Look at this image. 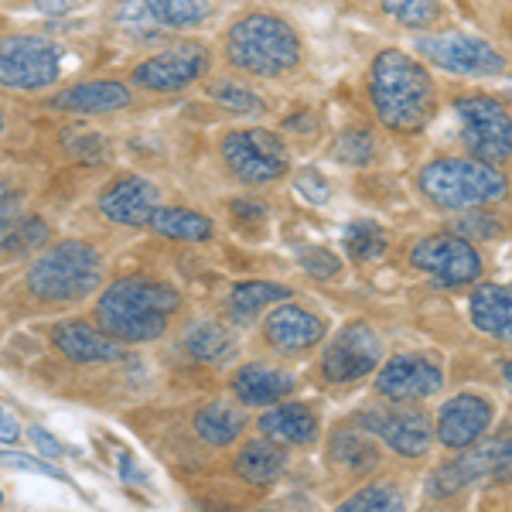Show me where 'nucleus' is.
<instances>
[{"instance_id":"nucleus-31","label":"nucleus","mask_w":512,"mask_h":512,"mask_svg":"<svg viewBox=\"0 0 512 512\" xmlns=\"http://www.w3.org/2000/svg\"><path fill=\"white\" fill-rule=\"evenodd\" d=\"M472 485H478L475 461H472V451L461 448V454L441 461V465L431 472V482H427V499H454V495L472 489Z\"/></svg>"},{"instance_id":"nucleus-4","label":"nucleus","mask_w":512,"mask_h":512,"mask_svg":"<svg viewBox=\"0 0 512 512\" xmlns=\"http://www.w3.org/2000/svg\"><path fill=\"white\" fill-rule=\"evenodd\" d=\"M417 188L434 209L472 212L502 202L509 195V178L499 164L478 161L472 154H448L417 171Z\"/></svg>"},{"instance_id":"nucleus-44","label":"nucleus","mask_w":512,"mask_h":512,"mask_svg":"<svg viewBox=\"0 0 512 512\" xmlns=\"http://www.w3.org/2000/svg\"><path fill=\"white\" fill-rule=\"evenodd\" d=\"M89 0H35V7L41 14H48V18H65V14L79 11V7H86Z\"/></svg>"},{"instance_id":"nucleus-9","label":"nucleus","mask_w":512,"mask_h":512,"mask_svg":"<svg viewBox=\"0 0 512 512\" xmlns=\"http://www.w3.org/2000/svg\"><path fill=\"white\" fill-rule=\"evenodd\" d=\"M62 76V48L41 35L0 38V89L41 93Z\"/></svg>"},{"instance_id":"nucleus-26","label":"nucleus","mask_w":512,"mask_h":512,"mask_svg":"<svg viewBox=\"0 0 512 512\" xmlns=\"http://www.w3.org/2000/svg\"><path fill=\"white\" fill-rule=\"evenodd\" d=\"M294 291L287 284H274V280H246V284H236L229 291L226 311L236 325H253L263 311H270L274 304L287 301Z\"/></svg>"},{"instance_id":"nucleus-37","label":"nucleus","mask_w":512,"mask_h":512,"mask_svg":"<svg viewBox=\"0 0 512 512\" xmlns=\"http://www.w3.org/2000/svg\"><path fill=\"white\" fill-rule=\"evenodd\" d=\"M301 267L315 280H332L342 274V260H338L332 250H325V246H308V250H301Z\"/></svg>"},{"instance_id":"nucleus-46","label":"nucleus","mask_w":512,"mask_h":512,"mask_svg":"<svg viewBox=\"0 0 512 512\" xmlns=\"http://www.w3.org/2000/svg\"><path fill=\"white\" fill-rule=\"evenodd\" d=\"M120 475H123V482H130V485L140 482V472H137V465H134L130 454H120Z\"/></svg>"},{"instance_id":"nucleus-30","label":"nucleus","mask_w":512,"mask_h":512,"mask_svg":"<svg viewBox=\"0 0 512 512\" xmlns=\"http://www.w3.org/2000/svg\"><path fill=\"white\" fill-rule=\"evenodd\" d=\"M468 451H472L478 482L512 485V434L482 437V441L472 444Z\"/></svg>"},{"instance_id":"nucleus-21","label":"nucleus","mask_w":512,"mask_h":512,"mask_svg":"<svg viewBox=\"0 0 512 512\" xmlns=\"http://www.w3.org/2000/svg\"><path fill=\"white\" fill-rule=\"evenodd\" d=\"M297 379L280 366H267V362H250L233 376V393L243 407H270L294 393Z\"/></svg>"},{"instance_id":"nucleus-45","label":"nucleus","mask_w":512,"mask_h":512,"mask_svg":"<svg viewBox=\"0 0 512 512\" xmlns=\"http://www.w3.org/2000/svg\"><path fill=\"white\" fill-rule=\"evenodd\" d=\"M21 437V427L18 420H14L11 414H7L4 407H0V444H14Z\"/></svg>"},{"instance_id":"nucleus-40","label":"nucleus","mask_w":512,"mask_h":512,"mask_svg":"<svg viewBox=\"0 0 512 512\" xmlns=\"http://www.w3.org/2000/svg\"><path fill=\"white\" fill-rule=\"evenodd\" d=\"M18 216H21V195L14 188L0 185V250H4L11 229L18 226Z\"/></svg>"},{"instance_id":"nucleus-51","label":"nucleus","mask_w":512,"mask_h":512,"mask_svg":"<svg viewBox=\"0 0 512 512\" xmlns=\"http://www.w3.org/2000/svg\"><path fill=\"white\" fill-rule=\"evenodd\" d=\"M0 502H4V495H0Z\"/></svg>"},{"instance_id":"nucleus-41","label":"nucleus","mask_w":512,"mask_h":512,"mask_svg":"<svg viewBox=\"0 0 512 512\" xmlns=\"http://www.w3.org/2000/svg\"><path fill=\"white\" fill-rule=\"evenodd\" d=\"M0 465L18 468V472H35V475H48V478H59V482H69L62 472H55V465H45V461L31 458V454H21V451H0Z\"/></svg>"},{"instance_id":"nucleus-5","label":"nucleus","mask_w":512,"mask_h":512,"mask_svg":"<svg viewBox=\"0 0 512 512\" xmlns=\"http://www.w3.org/2000/svg\"><path fill=\"white\" fill-rule=\"evenodd\" d=\"M24 284L48 304L82 301L103 287V256L86 239H62L31 263Z\"/></svg>"},{"instance_id":"nucleus-22","label":"nucleus","mask_w":512,"mask_h":512,"mask_svg":"<svg viewBox=\"0 0 512 512\" xmlns=\"http://www.w3.org/2000/svg\"><path fill=\"white\" fill-rule=\"evenodd\" d=\"M468 318L482 335L512 345V284H478L468 297Z\"/></svg>"},{"instance_id":"nucleus-39","label":"nucleus","mask_w":512,"mask_h":512,"mask_svg":"<svg viewBox=\"0 0 512 512\" xmlns=\"http://www.w3.org/2000/svg\"><path fill=\"white\" fill-rule=\"evenodd\" d=\"M294 188H297V195L301 198H308L311 205H325L328 198H332V185L325 181V175L315 168H301L294 175Z\"/></svg>"},{"instance_id":"nucleus-17","label":"nucleus","mask_w":512,"mask_h":512,"mask_svg":"<svg viewBox=\"0 0 512 512\" xmlns=\"http://www.w3.org/2000/svg\"><path fill=\"white\" fill-rule=\"evenodd\" d=\"M130 103H134V93H130L127 82L89 79V82H76L69 89H59V93L48 99V110L79 113V117H103V113L127 110Z\"/></svg>"},{"instance_id":"nucleus-50","label":"nucleus","mask_w":512,"mask_h":512,"mask_svg":"<svg viewBox=\"0 0 512 512\" xmlns=\"http://www.w3.org/2000/svg\"><path fill=\"white\" fill-rule=\"evenodd\" d=\"M509 48H512V31H509Z\"/></svg>"},{"instance_id":"nucleus-23","label":"nucleus","mask_w":512,"mask_h":512,"mask_svg":"<svg viewBox=\"0 0 512 512\" xmlns=\"http://www.w3.org/2000/svg\"><path fill=\"white\" fill-rule=\"evenodd\" d=\"M233 472L236 478H243V482H250V485H274L277 478L287 472L284 444L270 441V437L246 441L233 458Z\"/></svg>"},{"instance_id":"nucleus-1","label":"nucleus","mask_w":512,"mask_h":512,"mask_svg":"<svg viewBox=\"0 0 512 512\" xmlns=\"http://www.w3.org/2000/svg\"><path fill=\"white\" fill-rule=\"evenodd\" d=\"M366 93L376 120L390 134H420L437 113L431 69L403 48H383L369 62Z\"/></svg>"},{"instance_id":"nucleus-38","label":"nucleus","mask_w":512,"mask_h":512,"mask_svg":"<svg viewBox=\"0 0 512 512\" xmlns=\"http://www.w3.org/2000/svg\"><path fill=\"white\" fill-rule=\"evenodd\" d=\"M48 239V226L41 219H28L24 226H14L11 236H7L4 250L11 253H21V250H38L41 243Z\"/></svg>"},{"instance_id":"nucleus-6","label":"nucleus","mask_w":512,"mask_h":512,"mask_svg":"<svg viewBox=\"0 0 512 512\" xmlns=\"http://www.w3.org/2000/svg\"><path fill=\"white\" fill-rule=\"evenodd\" d=\"M414 52L424 65H434L437 72H448L458 79H495L509 69L506 52L492 41L468 35V31H437V35H420Z\"/></svg>"},{"instance_id":"nucleus-18","label":"nucleus","mask_w":512,"mask_h":512,"mask_svg":"<svg viewBox=\"0 0 512 512\" xmlns=\"http://www.w3.org/2000/svg\"><path fill=\"white\" fill-rule=\"evenodd\" d=\"M158 205V188L140 175H123L99 195V212L117 226H147Z\"/></svg>"},{"instance_id":"nucleus-48","label":"nucleus","mask_w":512,"mask_h":512,"mask_svg":"<svg viewBox=\"0 0 512 512\" xmlns=\"http://www.w3.org/2000/svg\"><path fill=\"white\" fill-rule=\"evenodd\" d=\"M0 134H4V117H0Z\"/></svg>"},{"instance_id":"nucleus-20","label":"nucleus","mask_w":512,"mask_h":512,"mask_svg":"<svg viewBox=\"0 0 512 512\" xmlns=\"http://www.w3.org/2000/svg\"><path fill=\"white\" fill-rule=\"evenodd\" d=\"M52 342L65 359L76 366H89V362H117L120 345L103 328H93L86 321H62L52 332Z\"/></svg>"},{"instance_id":"nucleus-19","label":"nucleus","mask_w":512,"mask_h":512,"mask_svg":"<svg viewBox=\"0 0 512 512\" xmlns=\"http://www.w3.org/2000/svg\"><path fill=\"white\" fill-rule=\"evenodd\" d=\"M256 427H260L263 437L284 444V448H308V444H315L321 424H318V414L308 407V403L280 400L263 410V417L256 420Z\"/></svg>"},{"instance_id":"nucleus-7","label":"nucleus","mask_w":512,"mask_h":512,"mask_svg":"<svg viewBox=\"0 0 512 512\" xmlns=\"http://www.w3.org/2000/svg\"><path fill=\"white\" fill-rule=\"evenodd\" d=\"M454 113L461 120V140L465 151L478 161L506 164L512 161V113L499 96L492 93H458Z\"/></svg>"},{"instance_id":"nucleus-3","label":"nucleus","mask_w":512,"mask_h":512,"mask_svg":"<svg viewBox=\"0 0 512 512\" xmlns=\"http://www.w3.org/2000/svg\"><path fill=\"white\" fill-rule=\"evenodd\" d=\"M226 59L236 72L256 79H277L294 72L304 59V41L280 14L250 11L226 31Z\"/></svg>"},{"instance_id":"nucleus-14","label":"nucleus","mask_w":512,"mask_h":512,"mask_svg":"<svg viewBox=\"0 0 512 512\" xmlns=\"http://www.w3.org/2000/svg\"><path fill=\"white\" fill-rule=\"evenodd\" d=\"M444 390V366L427 352H396L376 369V393L390 403H420Z\"/></svg>"},{"instance_id":"nucleus-36","label":"nucleus","mask_w":512,"mask_h":512,"mask_svg":"<svg viewBox=\"0 0 512 512\" xmlns=\"http://www.w3.org/2000/svg\"><path fill=\"white\" fill-rule=\"evenodd\" d=\"M345 512H383V509H403V495L396 485L390 482H373L366 485V489L352 492L349 499L342 502Z\"/></svg>"},{"instance_id":"nucleus-47","label":"nucleus","mask_w":512,"mask_h":512,"mask_svg":"<svg viewBox=\"0 0 512 512\" xmlns=\"http://www.w3.org/2000/svg\"><path fill=\"white\" fill-rule=\"evenodd\" d=\"M502 376H506V383L512 386V355H509L506 362H502Z\"/></svg>"},{"instance_id":"nucleus-33","label":"nucleus","mask_w":512,"mask_h":512,"mask_svg":"<svg viewBox=\"0 0 512 512\" xmlns=\"http://www.w3.org/2000/svg\"><path fill=\"white\" fill-rule=\"evenodd\" d=\"M386 18H393L400 28L410 31H427L444 18L441 0H379Z\"/></svg>"},{"instance_id":"nucleus-10","label":"nucleus","mask_w":512,"mask_h":512,"mask_svg":"<svg viewBox=\"0 0 512 512\" xmlns=\"http://www.w3.org/2000/svg\"><path fill=\"white\" fill-rule=\"evenodd\" d=\"M379 362H383V335L366 321H349L325 345L318 373L328 386H352L373 376Z\"/></svg>"},{"instance_id":"nucleus-49","label":"nucleus","mask_w":512,"mask_h":512,"mask_svg":"<svg viewBox=\"0 0 512 512\" xmlns=\"http://www.w3.org/2000/svg\"><path fill=\"white\" fill-rule=\"evenodd\" d=\"M509 99H512V82H509Z\"/></svg>"},{"instance_id":"nucleus-35","label":"nucleus","mask_w":512,"mask_h":512,"mask_svg":"<svg viewBox=\"0 0 512 512\" xmlns=\"http://www.w3.org/2000/svg\"><path fill=\"white\" fill-rule=\"evenodd\" d=\"M209 96L216 99L219 106H226L229 113H236V117H263V99L253 93L250 86H243V82L236 79H222V82H212Z\"/></svg>"},{"instance_id":"nucleus-2","label":"nucleus","mask_w":512,"mask_h":512,"mask_svg":"<svg viewBox=\"0 0 512 512\" xmlns=\"http://www.w3.org/2000/svg\"><path fill=\"white\" fill-rule=\"evenodd\" d=\"M178 308L181 297L175 287L151 277H120L99 294L96 321L117 342H154L168 332V321Z\"/></svg>"},{"instance_id":"nucleus-11","label":"nucleus","mask_w":512,"mask_h":512,"mask_svg":"<svg viewBox=\"0 0 512 512\" xmlns=\"http://www.w3.org/2000/svg\"><path fill=\"white\" fill-rule=\"evenodd\" d=\"M355 427H362L366 434H373L376 441H383L396 458L420 461L427 458L434 448V420L420 407L410 403H390L386 407H369L355 417Z\"/></svg>"},{"instance_id":"nucleus-16","label":"nucleus","mask_w":512,"mask_h":512,"mask_svg":"<svg viewBox=\"0 0 512 512\" xmlns=\"http://www.w3.org/2000/svg\"><path fill=\"white\" fill-rule=\"evenodd\" d=\"M325 332H328L325 321H321L315 311L301 308V304H291V297L274 304V308L267 311V318H263V335H267V342L284 355L311 352L315 345L325 342Z\"/></svg>"},{"instance_id":"nucleus-42","label":"nucleus","mask_w":512,"mask_h":512,"mask_svg":"<svg viewBox=\"0 0 512 512\" xmlns=\"http://www.w3.org/2000/svg\"><path fill=\"white\" fill-rule=\"evenodd\" d=\"M461 236L492 239V236H499V222L489 216H465V222H461Z\"/></svg>"},{"instance_id":"nucleus-15","label":"nucleus","mask_w":512,"mask_h":512,"mask_svg":"<svg viewBox=\"0 0 512 512\" xmlns=\"http://www.w3.org/2000/svg\"><path fill=\"white\" fill-rule=\"evenodd\" d=\"M495 403L482 393H454L434 417V441L448 451L472 448L492 431Z\"/></svg>"},{"instance_id":"nucleus-12","label":"nucleus","mask_w":512,"mask_h":512,"mask_svg":"<svg viewBox=\"0 0 512 512\" xmlns=\"http://www.w3.org/2000/svg\"><path fill=\"white\" fill-rule=\"evenodd\" d=\"M212 69V52L202 41L181 38L171 41L168 48L147 55L144 62L134 65L130 82L144 93H181V89L195 86Z\"/></svg>"},{"instance_id":"nucleus-43","label":"nucleus","mask_w":512,"mask_h":512,"mask_svg":"<svg viewBox=\"0 0 512 512\" xmlns=\"http://www.w3.org/2000/svg\"><path fill=\"white\" fill-rule=\"evenodd\" d=\"M28 434H31V441H35V448H38V454L41 458H62V444L55 441L52 434L45 431V427H28Z\"/></svg>"},{"instance_id":"nucleus-13","label":"nucleus","mask_w":512,"mask_h":512,"mask_svg":"<svg viewBox=\"0 0 512 512\" xmlns=\"http://www.w3.org/2000/svg\"><path fill=\"white\" fill-rule=\"evenodd\" d=\"M410 263L444 287H472L482 280V253L461 233H434L410 246Z\"/></svg>"},{"instance_id":"nucleus-24","label":"nucleus","mask_w":512,"mask_h":512,"mask_svg":"<svg viewBox=\"0 0 512 512\" xmlns=\"http://www.w3.org/2000/svg\"><path fill=\"white\" fill-rule=\"evenodd\" d=\"M328 461L349 478H366L369 472H376L383 465V451L373 441V434L359 431H338L328 444Z\"/></svg>"},{"instance_id":"nucleus-34","label":"nucleus","mask_w":512,"mask_h":512,"mask_svg":"<svg viewBox=\"0 0 512 512\" xmlns=\"http://www.w3.org/2000/svg\"><path fill=\"white\" fill-rule=\"evenodd\" d=\"M386 250H390V236H386V229L379 226V222L359 219L345 229V253H349L355 263H373Z\"/></svg>"},{"instance_id":"nucleus-25","label":"nucleus","mask_w":512,"mask_h":512,"mask_svg":"<svg viewBox=\"0 0 512 512\" xmlns=\"http://www.w3.org/2000/svg\"><path fill=\"white\" fill-rule=\"evenodd\" d=\"M246 431V414L243 403L233 400H209L195 414V434L202 437L209 448H229L236 444Z\"/></svg>"},{"instance_id":"nucleus-29","label":"nucleus","mask_w":512,"mask_h":512,"mask_svg":"<svg viewBox=\"0 0 512 512\" xmlns=\"http://www.w3.org/2000/svg\"><path fill=\"white\" fill-rule=\"evenodd\" d=\"M181 345H185V352L192 355V359L209 362V366H216V362H229L236 352L233 332H229V328L216 318H198L195 325L185 332V338H181Z\"/></svg>"},{"instance_id":"nucleus-8","label":"nucleus","mask_w":512,"mask_h":512,"mask_svg":"<svg viewBox=\"0 0 512 512\" xmlns=\"http://www.w3.org/2000/svg\"><path fill=\"white\" fill-rule=\"evenodd\" d=\"M222 164L229 175L243 185H270L291 171V151L280 134L267 127H239L229 130L219 144Z\"/></svg>"},{"instance_id":"nucleus-27","label":"nucleus","mask_w":512,"mask_h":512,"mask_svg":"<svg viewBox=\"0 0 512 512\" xmlns=\"http://www.w3.org/2000/svg\"><path fill=\"white\" fill-rule=\"evenodd\" d=\"M137 7L158 31H188L212 18L216 0H137Z\"/></svg>"},{"instance_id":"nucleus-28","label":"nucleus","mask_w":512,"mask_h":512,"mask_svg":"<svg viewBox=\"0 0 512 512\" xmlns=\"http://www.w3.org/2000/svg\"><path fill=\"white\" fill-rule=\"evenodd\" d=\"M147 226L164 239H175V243H205L212 236V219L195 209H185V205H158Z\"/></svg>"},{"instance_id":"nucleus-32","label":"nucleus","mask_w":512,"mask_h":512,"mask_svg":"<svg viewBox=\"0 0 512 512\" xmlns=\"http://www.w3.org/2000/svg\"><path fill=\"white\" fill-rule=\"evenodd\" d=\"M338 164H349V168H366L379 158V140L373 134V127H362V123H352L342 134L335 137L332 147Z\"/></svg>"}]
</instances>
